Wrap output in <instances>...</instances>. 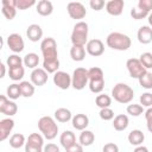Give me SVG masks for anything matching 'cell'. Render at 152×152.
Returning a JSON list of instances; mask_svg holds the SVG:
<instances>
[{
  "label": "cell",
  "mask_w": 152,
  "mask_h": 152,
  "mask_svg": "<svg viewBox=\"0 0 152 152\" xmlns=\"http://www.w3.org/2000/svg\"><path fill=\"white\" fill-rule=\"evenodd\" d=\"M128 142L133 146H140L142 145L144 140H145V134L142 133V131L140 129H133L128 133Z\"/></svg>",
  "instance_id": "cell-23"
},
{
  "label": "cell",
  "mask_w": 152,
  "mask_h": 152,
  "mask_svg": "<svg viewBox=\"0 0 152 152\" xmlns=\"http://www.w3.org/2000/svg\"><path fill=\"white\" fill-rule=\"evenodd\" d=\"M133 152H148V148L144 145H140V146H137Z\"/></svg>",
  "instance_id": "cell-49"
},
{
  "label": "cell",
  "mask_w": 152,
  "mask_h": 152,
  "mask_svg": "<svg viewBox=\"0 0 152 152\" xmlns=\"http://www.w3.org/2000/svg\"><path fill=\"white\" fill-rule=\"evenodd\" d=\"M137 38L141 44H150L152 42V27H150L148 25L139 27L137 32Z\"/></svg>",
  "instance_id": "cell-20"
},
{
  "label": "cell",
  "mask_w": 152,
  "mask_h": 152,
  "mask_svg": "<svg viewBox=\"0 0 152 152\" xmlns=\"http://www.w3.org/2000/svg\"><path fill=\"white\" fill-rule=\"evenodd\" d=\"M71 122H72V127L75 129L84 131V129H87V127L89 125V118L86 114H83V113H78V114L72 116Z\"/></svg>",
  "instance_id": "cell-19"
},
{
  "label": "cell",
  "mask_w": 152,
  "mask_h": 152,
  "mask_svg": "<svg viewBox=\"0 0 152 152\" xmlns=\"http://www.w3.org/2000/svg\"><path fill=\"white\" fill-rule=\"evenodd\" d=\"M18 112V106L14 101L10 100L6 95L0 96V113L7 115V116H13Z\"/></svg>",
  "instance_id": "cell-12"
},
{
  "label": "cell",
  "mask_w": 152,
  "mask_h": 152,
  "mask_svg": "<svg viewBox=\"0 0 152 152\" xmlns=\"http://www.w3.org/2000/svg\"><path fill=\"white\" fill-rule=\"evenodd\" d=\"M128 124H129V120L126 114H119L113 120V127L115 131H119V132L125 131L128 127Z\"/></svg>",
  "instance_id": "cell-25"
},
{
  "label": "cell",
  "mask_w": 152,
  "mask_h": 152,
  "mask_svg": "<svg viewBox=\"0 0 152 152\" xmlns=\"http://www.w3.org/2000/svg\"><path fill=\"white\" fill-rule=\"evenodd\" d=\"M99 115H100V118H101L102 120H104V121H109V120H112V119L115 118V116H114V112H113V109H112L110 107L100 109Z\"/></svg>",
  "instance_id": "cell-40"
},
{
  "label": "cell",
  "mask_w": 152,
  "mask_h": 152,
  "mask_svg": "<svg viewBox=\"0 0 152 152\" xmlns=\"http://www.w3.org/2000/svg\"><path fill=\"white\" fill-rule=\"evenodd\" d=\"M6 96L10 99V100H17L21 96V90H20V87L19 84L17 83H13V84H10L6 89Z\"/></svg>",
  "instance_id": "cell-32"
},
{
  "label": "cell",
  "mask_w": 152,
  "mask_h": 152,
  "mask_svg": "<svg viewBox=\"0 0 152 152\" xmlns=\"http://www.w3.org/2000/svg\"><path fill=\"white\" fill-rule=\"evenodd\" d=\"M23 62H24V65L30 68V69H36L39 64V57L37 53L34 52H28L24 56L23 58Z\"/></svg>",
  "instance_id": "cell-28"
},
{
  "label": "cell",
  "mask_w": 152,
  "mask_h": 152,
  "mask_svg": "<svg viewBox=\"0 0 152 152\" xmlns=\"http://www.w3.org/2000/svg\"><path fill=\"white\" fill-rule=\"evenodd\" d=\"M7 46L14 53H19V52H21L24 50L25 43H24L23 37L19 33H11L7 37Z\"/></svg>",
  "instance_id": "cell-13"
},
{
  "label": "cell",
  "mask_w": 152,
  "mask_h": 152,
  "mask_svg": "<svg viewBox=\"0 0 152 152\" xmlns=\"http://www.w3.org/2000/svg\"><path fill=\"white\" fill-rule=\"evenodd\" d=\"M36 11H37L38 14H40V15H43V17H48V15H50V14L52 13V11H53V5H52V2L49 1V0H40V1H38L37 5H36Z\"/></svg>",
  "instance_id": "cell-22"
},
{
  "label": "cell",
  "mask_w": 152,
  "mask_h": 152,
  "mask_svg": "<svg viewBox=\"0 0 152 152\" xmlns=\"http://www.w3.org/2000/svg\"><path fill=\"white\" fill-rule=\"evenodd\" d=\"M89 6L94 11H101L103 7H106V4H104L103 0H90L89 1Z\"/></svg>",
  "instance_id": "cell-44"
},
{
  "label": "cell",
  "mask_w": 152,
  "mask_h": 152,
  "mask_svg": "<svg viewBox=\"0 0 152 152\" xmlns=\"http://www.w3.org/2000/svg\"><path fill=\"white\" fill-rule=\"evenodd\" d=\"M53 114H55L53 115L55 116V120L58 121V122H62V124L68 122V121H70L72 119V114H71L70 109L64 108V107H61V108L56 109Z\"/></svg>",
  "instance_id": "cell-24"
},
{
  "label": "cell",
  "mask_w": 152,
  "mask_h": 152,
  "mask_svg": "<svg viewBox=\"0 0 152 152\" xmlns=\"http://www.w3.org/2000/svg\"><path fill=\"white\" fill-rule=\"evenodd\" d=\"M24 74H25L24 66H18V68L8 69V76H10V78L12 81H20V80H23Z\"/></svg>",
  "instance_id": "cell-35"
},
{
  "label": "cell",
  "mask_w": 152,
  "mask_h": 152,
  "mask_svg": "<svg viewBox=\"0 0 152 152\" xmlns=\"http://www.w3.org/2000/svg\"><path fill=\"white\" fill-rule=\"evenodd\" d=\"M88 24L86 21H77L72 28L71 32V43L72 45H80V46H86L88 43Z\"/></svg>",
  "instance_id": "cell-6"
},
{
  "label": "cell",
  "mask_w": 152,
  "mask_h": 152,
  "mask_svg": "<svg viewBox=\"0 0 152 152\" xmlns=\"http://www.w3.org/2000/svg\"><path fill=\"white\" fill-rule=\"evenodd\" d=\"M59 142L66 150L74 144H76V137L71 131H64L59 137Z\"/></svg>",
  "instance_id": "cell-26"
},
{
  "label": "cell",
  "mask_w": 152,
  "mask_h": 152,
  "mask_svg": "<svg viewBox=\"0 0 152 152\" xmlns=\"http://www.w3.org/2000/svg\"><path fill=\"white\" fill-rule=\"evenodd\" d=\"M43 152H59V147H58V146H57L56 144L49 142V144L44 145Z\"/></svg>",
  "instance_id": "cell-47"
},
{
  "label": "cell",
  "mask_w": 152,
  "mask_h": 152,
  "mask_svg": "<svg viewBox=\"0 0 152 152\" xmlns=\"http://www.w3.org/2000/svg\"><path fill=\"white\" fill-rule=\"evenodd\" d=\"M148 12H146V11H144V10H141L140 7H138V6H135V7H133L132 10H131V17L133 18V19H135V20H140V19H144V18H146V17H148Z\"/></svg>",
  "instance_id": "cell-38"
},
{
  "label": "cell",
  "mask_w": 152,
  "mask_h": 152,
  "mask_svg": "<svg viewBox=\"0 0 152 152\" xmlns=\"http://www.w3.org/2000/svg\"><path fill=\"white\" fill-rule=\"evenodd\" d=\"M106 44L108 48L118 51H126L131 48V38L121 32H110L106 38Z\"/></svg>",
  "instance_id": "cell-1"
},
{
  "label": "cell",
  "mask_w": 152,
  "mask_h": 152,
  "mask_svg": "<svg viewBox=\"0 0 152 152\" xmlns=\"http://www.w3.org/2000/svg\"><path fill=\"white\" fill-rule=\"evenodd\" d=\"M112 97L119 102V103H122V104H126V103H129L133 97H134V91L133 89L126 84V83H116L113 89H112Z\"/></svg>",
  "instance_id": "cell-3"
},
{
  "label": "cell",
  "mask_w": 152,
  "mask_h": 152,
  "mask_svg": "<svg viewBox=\"0 0 152 152\" xmlns=\"http://www.w3.org/2000/svg\"><path fill=\"white\" fill-rule=\"evenodd\" d=\"M125 7L124 0H109L106 2V11L108 14L113 17H118L122 13Z\"/></svg>",
  "instance_id": "cell-17"
},
{
  "label": "cell",
  "mask_w": 152,
  "mask_h": 152,
  "mask_svg": "<svg viewBox=\"0 0 152 152\" xmlns=\"http://www.w3.org/2000/svg\"><path fill=\"white\" fill-rule=\"evenodd\" d=\"M40 51L43 55V62H53L58 59L57 43L52 37H46L40 43Z\"/></svg>",
  "instance_id": "cell-5"
},
{
  "label": "cell",
  "mask_w": 152,
  "mask_h": 152,
  "mask_svg": "<svg viewBox=\"0 0 152 152\" xmlns=\"http://www.w3.org/2000/svg\"><path fill=\"white\" fill-rule=\"evenodd\" d=\"M0 69H1V74H0V77L2 78V77H5V72H6V65H5L4 63H1V64H0Z\"/></svg>",
  "instance_id": "cell-50"
},
{
  "label": "cell",
  "mask_w": 152,
  "mask_h": 152,
  "mask_svg": "<svg viewBox=\"0 0 152 152\" xmlns=\"http://www.w3.org/2000/svg\"><path fill=\"white\" fill-rule=\"evenodd\" d=\"M24 62H23V58L19 57V55L17 53H13V55H10L6 59V65L8 66V69H12V68H18V66H23Z\"/></svg>",
  "instance_id": "cell-34"
},
{
  "label": "cell",
  "mask_w": 152,
  "mask_h": 152,
  "mask_svg": "<svg viewBox=\"0 0 152 152\" xmlns=\"http://www.w3.org/2000/svg\"><path fill=\"white\" fill-rule=\"evenodd\" d=\"M147 20H148V26H150V27H152V12L148 14V17H147Z\"/></svg>",
  "instance_id": "cell-51"
},
{
  "label": "cell",
  "mask_w": 152,
  "mask_h": 152,
  "mask_svg": "<svg viewBox=\"0 0 152 152\" xmlns=\"http://www.w3.org/2000/svg\"><path fill=\"white\" fill-rule=\"evenodd\" d=\"M52 81L57 88L63 89V90H66L71 87V76L65 71L58 70L57 72H55Z\"/></svg>",
  "instance_id": "cell-11"
},
{
  "label": "cell",
  "mask_w": 152,
  "mask_h": 152,
  "mask_svg": "<svg viewBox=\"0 0 152 152\" xmlns=\"http://www.w3.org/2000/svg\"><path fill=\"white\" fill-rule=\"evenodd\" d=\"M88 75H89L88 87L90 91L94 94H101V91L104 88V75L102 69L99 66H93L88 69Z\"/></svg>",
  "instance_id": "cell-2"
},
{
  "label": "cell",
  "mask_w": 152,
  "mask_h": 152,
  "mask_svg": "<svg viewBox=\"0 0 152 152\" xmlns=\"http://www.w3.org/2000/svg\"><path fill=\"white\" fill-rule=\"evenodd\" d=\"M95 140V135L89 129H84V131H81V134L78 137V141L82 146H90Z\"/></svg>",
  "instance_id": "cell-29"
},
{
  "label": "cell",
  "mask_w": 152,
  "mask_h": 152,
  "mask_svg": "<svg viewBox=\"0 0 152 152\" xmlns=\"http://www.w3.org/2000/svg\"><path fill=\"white\" fill-rule=\"evenodd\" d=\"M70 57L75 62H81L86 57V48L80 45H72L70 49Z\"/></svg>",
  "instance_id": "cell-27"
},
{
  "label": "cell",
  "mask_w": 152,
  "mask_h": 152,
  "mask_svg": "<svg viewBox=\"0 0 152 152\" xmlns=\"http://www.w3.org/2000/svg\"><path fill=\"white\" fill-rule=\"evenodd\" d=\"M102 152H119V146L114 142H107L102 147Z\"/></svg>",
  "instance_id": "cell-46"
},
{
  "label": "cell",
  "mask_w": 152,
  "mask_h": 152,
  "mask_svg": "<svg viewBox=\"0 0 152 152\" xmlns=\"http://www.w3.org/2000/svg\"><path fill=\"white\" fill-rule=\"evenodd\" d=\"M38 128L42 133V135L48 139V140H52L57 137L58 133V126L56 124V120L51 116H42L38 120Z\"/></svg>",
  "instance_id": "cell-4"
},
{
  "label": "cell",
  "mask_w": 152,
  "mask_h": 152,
  "mask_svg": "<svg viewBox=\"0 0 152 152\" xmlns=\"http://www.w3.org/2000/svg\"><path fill=\"white\" fill-rule=\"evenodd\" d=\"M14 128V120L11 118H5L0 120V140L5 141L8 137L12 129Z\"/></svg>",
  "instance_id": "cell-18"
},
{
  "label": "cell",
  "mask_w": 152,
  "mask_h": 152,
  "mask_svg": "<svg viewBox=\"0 0 152 152\" xmlns=\"http://www.w3.org/2000/svg\"><path fill=\"white\" fill-rule=\"evenodd\" d=\"M26 144V139L21 133H14L10 138V146L12 148H20Z\"/></svg>",
  "instance_id": "cell-30"
},
{
  "label": "cell",
  "mask_w": 152,
  "mask_h": 152,
  "mask_svg": "<svg viewBox=\"0 0 152 152\" xmlns=\"http://www.w3.org/2000/svg\"><path fill=\"white\" fill-rule=\"evenodd\" d=\"M139 84L145 89H152V72L146 71L142 76L138 78Z\"/></svg>",
  "instance_id": "cell-36"
},
{
  "label": "cell",
  "mask_w": 152,
  "mask_h": 152,
  "mask_svg": "<svg viewBox=\"0 0 152 152\" xmlns=\"http://www.w3.org/2000/svg\"><path fill=\"white\" fill-rule=\"evenodd\" d=\"M126 110H127V113H128L129 115H132V116H139V115H141L142 113H145V112H144V107H142L141 104H138V103L128 104L127 108H126Z\"/></svg>",
  "instance_id": "cell-37"
},
{
  "label": "cell",
  "mask_w": 152,
  "mask_h": 152,
  "mask_svg": "<svg viewBox=\"0 0 152 152\" xmlns=\"http://www.w3.org/2000/svg\"><path fill=\"white\" fill-rule=\"evenodd\" d=\"M145 119H146V127L150 133H152V107H150L145 112Z\"/></svg>",
  "instance_id": "cell-45"
},
{
  "label": "cell",
  "mask_w": 152,
  "mask_h": 152,
  "mask_svg": "<svg viewBox=\"0 0 152 152\" xmlns=\"http://www.w3.org/2000/svg\"><path fill=\"white\" fill-rule=\"evenodd\" d=\"M139 61L141 62L142 66L147 70V69H152V53L151 52H144L140 55Z\"/></svg>",
  "instance_id": "cell-39"
},
{
  "label": "cell",
  "mask_w": 152,
  "mask_h": 152,
  "mask_svg": "<svg viewBox=\"0 0 152 152\" xmlns=\"http://www.w3.org/2000/svg\"><path fill=\"white\" fill-rule=\"evenodd\" d=\"M95 104L100 108V109H102V108H108V107H110V104H112V97L109 96V95H107V94H99L97 96H96V99H95Z\"/></svg>",
  "instance_id": "cell-33"
},
{
  "label": "cell",
  "mask_w": 152,
  "mask_h": 152,
  "mask_svg": "<svg viewBox=\"0 0 152 152\" xmlns=\"http://www.w3.org/2000/svg\"><path fill=\"white\" fill-rule=\"evenodd\" d=\"M66 11H68L69 17L71 19H75V20L83 19L87 15V10H86L84 5L82 2H78V1L69 2L66 6Z\"/></svg>",
  "instance_id": "cell-9"
},
{
  "label": "cell",
  "mask_w": 152,
  "mask_h": 152,
  "mask_svg": "<svg viewBox=\"0 0 152 152\" xmlns=\"http://www.w3.org/2000/svg\"><path fill=\"white\" fill-rule=\"evenodd\" d=\"M1 12L6 19L12 20L17 15V0H2Z\"/></svg>",
  "instance_id": "cell-15"
},
{
  "label": "cell",
  "mask_w": 152,
  "mask_h": 152,
  "mask_svg": "<svg viewBox=\"0 0 152 152\" xmlns=\"http://www.w3.org/2000/svg\"><path fill=\"white\" fill-rule=\"evenodd\" d=\"M30 77H31V82L37 87H42L48 82V72L43 68L33 69Z\"/></svg>",
  "instance_id": "cell-16"
},
{
  "label": "cell",
  "mask_w": 152,
  "mask_h": 152,
  "mask_svg": "<svg viewBox=\"0 0 152 152\" xmlns=\"http://www.w3.org/2000/svg\"><path fill=\"white\" fill-rule=\"evenodd\" d=\"M138 7H140L141 10L151 13L152 12V0H139L137 4Z\"/></svg>",
  "instance_id": "cell-43"
},
{
  "label": "cell",
  "mask_w": 152,
  "mask_h": 152,
  "mask_svg": "<svg viewBox=\"0 0 152 152\" xmlns=\"http://www.w3.org/2000/svg\"><path fill=\"white\" fill-rule=\"evenodd\" d=\"M139 101H140V104H141L142 107H148V108L152 107V94L148 93V91L141 94Z\"/></svg>",
  "instance_id": "cell-41"
},
{
  "label": "cell",
  "mask_w": 152,
  "mask_h": 152,
  "mask_svg": "<svg viewBox=\"0 0 152 152\" xmlns=\"http://www.w3.org/2000/svg\"><path fill=\"white\" fill-rule=\"evenodd\" d=\"M65 151L66 152H83V146L80 142H76L72 146H70L69 148H66Z\"/></svg>",
  "instance_id": "cell-48"
},
{
  "label": "cell",
  "mask_w": 152,
  "mask_h": 152,
  "mask_svg": "<svg viewBox=\"0 0 152 152\" xmlns=\"http://www.w3.org/2000/svg\"><path fill=\"white\" fill-rule=\"evenodd\" d=\"M89 83L88 69L86 68H76L71 75V87L76 90H82Z\"/></svg>",
  "instance_id": "cell-7"
},
{
  "label": "cell",
  "mask_w": 152,
  "mask_h": 152,
  "mask_svg": "<svg viewBox=\"0 0 152 152\" xmlns=\"http://www.w3.org/2000/svg\"><path fill=\"white\" fill-rule=\"evenodd\" d=\"M44 137L39 133H31L25 144V152H43Z\"/></svg>",
  "instance_id": "cell-8"
},
{
  "label": "cell",
  "mask_w": 152,
  "mask_h": 152,
  "mask_svg": "<svg viewBox=\"0 0 152 152\" xmlns=\"http://www.w3.org/2000/svg\"><path fill=\"white\" fill-rule=\"evenodd\" d=\"M26 36H27L28 40L38 42L43 37V28L38 24H31V25H28V27L26 30Z\"/></svg>",
  "instance_id": "cell-21"
},
{
  "label": "cell",
  "mask_w": 152,
  "mask_h": 152,
  "mask_svg": "<svg viewBox=\"0 0 152 152\" xmlns=\"http://www.w3.org/2000/svg\"><path fill=\"white\" fill-rule=\"evenodd\" d=\"M34 5H37L34 0H17V8L18 10H27Z\"/></svg>",
  "instance_id": "cell-42"
},
{
  "label": "cell",
  "mask_w": 152,
  "mask_h": 152,
  "mask_svg": "<svg viewBox=\"0 0 152 152\" xmlns=\"http://www.w3.org/2000/svg\"><path fill=\"white\" fill-rule=\"evenodd\" d=\"M86 51L93 57H99L104 52V44L97 38L90 39L86 45Z\"/></svg>",
  "instance_id": "cell-14"
},
{
  "label": "cell",
  "mask_w": 152,
  "mask_h": 152,
  "mask_svg": "<svg viewBox=\"0 0 152 152\" xmlns=\"http://www.w3.org/2000/svg\"><path fill=\"white\" fill-rule=\"evenodd\" d=\"M126 66L128 70V74L132 78H139L140 76H142L147 70L142 66L141 62L139 61V58H129L126 62Z\"/></svg>",
  "instance_id": "cell-10"
},
{
  "label": "cell",
  "mask_w": 152,
  "mask_h": 152,
  "mask_svg": "<svg viewBox=\"0 0 152 152\" xmlns=\"http://www.w3.org/2000/svg\"><path fill=\"white\" fill-rule=\"evenodd\" d=\"M20 90H21V96L24 97H31L34 94V84L28 81H21L19 83Z\"/></svg>",
  "instance_id": "cell-31"
}]
</instances>
